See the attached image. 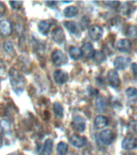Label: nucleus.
Returning <instances> with one entry per match:
<instances>
[{"mask_svg":"<svg viewBox=\"0 0 137 155\" xmlns=\"http://www.w3.org/2000/svg\"><path fill=\"white\" fill-rule=\"evenodd\" d=\"M64 15L66 18H73L78 14V9L75 6H70L64 10Z\"/></svg>","mask_w":137,"mask_h":155,"instance_id":"aec40b11","label":"nucleus"},{"mask_svg":"<svg viewBox=\"0 0 137 155\" xmlns=\"http://www.w3.org/2000/svg\"><path fill=\"white\" fill-rule=\"evenodd\" d=\"M9 3L14 10H19L21 8L23 2H20V1H12V2H10Z\"/></svg>","mask_w":137,"mask_h":155,"instance_id":"c756f323","label":"nucleus"},{"mask_svg":"<svg viewBox=\"0 0 137 155\" xmlns=\"http://www.w3.org/2000/svg\"><path fill=\"white\" fill-rule=\"evenodd\" d=\"M122 147L126 150H134L137 147V139L134 137H128L123 139Z\"/></svg>","mask_w":137,"mask_h":155,"instance_id":"9d476101","label":"nucleus"},{"mask_svg":"<svg viewBox=\"0 0 137 155\" xmlns=\"http://www.w3.org/2000/svg\"><path fill=\"white\" fill-rule=\"evenodd\" d=\"M69 53H70V58L73 59V60H79V59L82 58V51H81V48L75 47V46H73V47L70 48Z\"/></svg>","mask_w":137,"mask_h":155,"instance_id":"6ab92c4d","label":"nucleus"},{"mask_svg":"<svg viewBox=\"0 0 137 155\" xmlns=\"http://www.w3.org/2000/svg\"><path fill=\"white\" fill-rule=\"evenodd\" d=\"M68 145L65 142L60 141L57 146V151L58 155H65L68 152Z\"/></svg>","mask_w":137,"mask_h":155,"instance_id":"b1692460","label":"nucleus"},{"mask_svg":"<svg viewBox=\"0 0 137 155\" xmlns=\"http://www.w3.org/2000/svg\"><path fill=\"white\" fill-rule=\"evenodd\" d=\"M132 70L133 74L137 77V63L134 62L132 64Z\"/></svg>","mask_w":137,"mask_h":155,"instance_id":"72a5a7b5","label":"nucleus"},{"mask_svg":"<svg viewBox=\"0 0 137 155\" xmlns=\"http://www.w3.org/2000/svg\"><path fill=\"white\" fill-rule=\"evenodd\" d=\"M3 49L6 53H10L13 51V45L11 41H5L3 44Z\"/></svg>","mask_w":137,"mask_h":155,"instance_id":"c85d7f7f","label":"nucleus"},{"mask_svg":"<svg viewBox=\"0 0 137 155\" xmlns=\"http://www.w3.org/2000/svg\"><path fill=\"white\" fill-rule=\"evenodd\" d=\"M92 58L94 59V61L98 64H101L106 60V55L104 54L103 52H102L100 50H94Z\"/></svg>","mask_w":137,"mask_h":155,"instance_id":"4be33fe9","label":"nucleus"},{"mask_svg":"<svg viewBox=\"0 0 137 155\" xmlns=\"http://www.w3.org/2000/svg\"><path fill=\"white\" fill-rule=\"evenodd\" d=\"M52 23L49 20H43L41 21L38 24V30L42 35H48L49 31H50Z\"/></svg>","mask_w":137,"mask_h":155,"instance_id":"2eb2a0df","label":"nucleus"},{"mask_svg":"<svg viewBox=\"0 0 137 155\" xmlns=\"http://www.w3.org/2000/svg\"><path fill=\"white\" fill-rule=\"evenodd\" d=\"M9 155H14V154H9Z\"/></svg>","mask_w":137,"mask_h":155,"instance_id":"4c0bfd02","label":"nucleus"},{"mask_svg":"<svg viewBox=\"0 0 137 155\" xmlns=\"http://www.w3.org/2000/svg\"><path fill=\"white\" fill-rule=\"evenodd\" d=\"M12 31V25L9 20L2 19L0 21V36H9L11 35Z\"/></svg>","mask_w":137,"mask_h":155,"instance_id":"20e7f679","label":"nucleus"},{"mask_svg":"<svg viewBox=\"0 0 137 155\" xmlns=\"http://www.w3.org/2000/svg\"><path fill=\"white\" fill-rule=\"evenodd\" d=\"M0 133L5 136L11 134V124L7 120H2L0 121Z\"/></svg>","mask_w":137,"mask_h":155,"instance_id":"f3484780","label":"nucleus"},{"mask_svg":"<svg viewBox=\"0 0 137 155\" xmlns=\"http://www.w3.org/2000/svg\"><path fill=\"white\" fill-rule=\"evenodd\" d=\"M107 124H108V120L103 116H98L94 119V125L98 129L104 128L105 126L107 125Z\"/></svg>","mask_w":137,"mask_h":155,"instance_id":"dca6fc26","label":"nucleus"},{"mask_svg":"<svg viewBox=\"0 0 137 155\" xmlns=\"http://www.w3.org/2000/svg\"><path fill=\"white\" fill-rule=\"evenodd\" d=\"M70 143L72 144L74 147L77 148H82L84 147L86 144V138L84 137H81L78 135H73L70 139Z\"/></svg>","mask_w":137,"mask_h":155,"instance_id":"f8f14e48","label":"nucleus"},{"mask_svg":"<svg viewBox=\"0 0 137 155\" xmlns=\"http://www.w3.org/2000/svg\"><path fill=\"white\" fill-rule=\"evenodd\" d=\"M88 33H89L90 37L93 41H99L103 34V30L99 25H92L90 27Z\"/></svg>","mask_w":137,"mask_h":155,"instance_id":"423d86ee","label":"nucleus"},{"mask_svg":"<svg viewBox=\"0 0 137 155\" xmlns=\"http://www.w3.org/2000/svg\"><path fill=\"white\" fill-rule=\"evenodd\" d=\"M72 125L75 130L82 133V132H84L86 129V121L82 116H76L73 119Z\"/></svg>","mask_w":137,"mask_h":155,"instance_id":"6e6552de","label":"nucleus"},{"mask_svg":"<svg viewBox=\"0 0 137 155\" xmlns=\"http://www.w3.org/2000/svg\"><path fill=\"white\" fill-rule=\"evenodd\" d=\"M123 155H135V153H125V154Z\"/></svg>","mask_w":137,"mask_h":155,"instance_id":"e433bc0d","label":"nucleus"},{"mask_svg":"<svg viewBox=\"0 0 137 155\" xmlns=\"http://www.w3.org/2000/svg\"><path fill=\"white\" fill-rule=\"evenodd\" d=\"M52 61L56 66H61V65L66 64L68 61L67 57L62 51L55 50L52 53Z\"/></svg>","mask_w":137,"mask_h":155,"instance_id":"f03ea898","label":"nucleus"},{"mask_svg":"<svg viewBox=\"0 0 137 155\" xmlns=\"http://www.w3.org/2000/svg\"><path fill=\"white\" fill-rule=\"evenodd\" d=\"M5 12H6V7L3 2H0V18L4 15Z\"/></svg>","mask_w":137,"mask_h":155,"instance_id":"473e14b6","label":"nucleus"},{"mask_svg":"<svg viewBox=\"0 0 137 155\" xmlns=\"http://www.w3.org/2000/svg\"><path fill=\"white\" fill-rule=\"evenodd\" d=\"M53 78L57 84L62 85L65 82H66L68 79L67 73L64 72L61 70H57L53 73Z\"/></svg>","mask_w":137,"mask_h":155,"instance_id":"9b49d317","label":"nucleus"},{"mask_svg":"<svg viewBox=\"0 0 137 155\" xmlns=\"http://www.w3.org/2000/svg\"><path fill=\"white\" fill-rule=\"evenodd\" d=\"M2 145V138H1V136H0V147Z\"/></svg>","mask_w":137,"mask_h":155,"instance_id":"c9c22d12","label":"nucleus"},{"mask_svg":"<svg viewBox=\"0 0 137 155\" xmlns=\"http://www.w3.org/2000/svg\"><path fill=\"white\" fill-rule=\"evenodd\" d=\"M65 28L67 30L72 34H78L79 33V26L73 21H66L65 23Z\"/></svg>","mask_w":137,"mask_h":155,"instance_id":"412c9836","label":"nucleus"},{"mask_svg":"<svg viewBox=\"0 0 137 155\" xmlns=\"http://www.w3.org/2000/svg\"><path fill=\"white\" fill-rule=\"evenodd\" d=\"M106 102H105V99H104L100 98V99H97L96 106L99 111H104V110H105V107H106Z\"/></svg>","mask_w":137,"mask_h":155,"instance_id":"bb28decb","label":"nucleus"},{"mask_svg":"<svg viewBox=\"0 0 137 155\" xmlns=\"http://www.w3.org/2000/svg\"><path fill=\"white\" fill-rule=\"evenodd\" d=\"M130 63V59L128 58H124V57H117L114 61V66L117 69V70H123L128 67V65Z\"/></svg>","mask_w":137,"mask_h":155,"instance_id":"1a4fd4ad","label":"nucleus"},{"mask_svg":"<svg viewBox=\"0 0 137 155\" xmlns=\"http://www.w3.org/2000/svg\"><path fill=\"white\" fill-rule=\"evenodd\" d=\"M100 140L105 145H111L115 140V135L113 132L110 129H106L103 130L100 133Z\"/></svg>","mask_w":137,"mask_h":155,"instance_id":"0eeeda50","label":"nucleus"},{"mask_svg":"<svg viewBox=\"0 0 137 155\" xmlns=\"http://www.w3.org/2000/svg\"><path fill=\"white\" fill-rule=\"evenodd\" d=\"M104 4H106V6H108L112 8H116L119 7V5L120 4L119 2H104Z\"/></svg>","mask_w":137,"mask_h":155,"instance_id":"2f4dec72","label":"nucleus"},{"mask_svg":"<svg viewBox=\"0 0 137 155\" xmlns=\"http://www.w3.org/2000/svg\"><path fill=\"white\" fill-rule=\"evenodd\" d=\"M127 34L130 37H136L137 36V27L130 26L127 30Z\"/></svg>","mask_w":137,"mask_h":155,"instance_id":"cd10ccee","label":"nucleus"},{"mask_svg":"<svg viewBox=\"0 0 137 155\" xmlns=\"http://www.w3.org/2000/svg\"><path fill=\"white\" fill-rule=\"evenodd\" d=\"M46 4L50 5L49 7H53V6H54V5L57 4V2H46Z\"/></svg>","mask_w":137,"mask_h":155,"instance_id":"f704fd0d","label":"nucleus"},{"mask_svg":"<svg viewBox=\"0 0 137 155\" xmlns=\"http://www.w3.org/2000/svg\"><path fill=\"white\" fill-rule=\"evenodd\" d=\"M116 47L118 50L123 52V53H128L132 48V43L128 39H122L118 41L116 43Z\"/></svg>","mask_w":137,"mask_h":155,"instance_id":"ddd939ff","label":"nucleus"},{"mask_svg":"<svg viewBox=\"0 0 137 155\" xmlns=\"http://www.w3.org/2000/svg\"><path fill=\"white\" fill-rule=\"evenodd\" d=\"M106 79L109 84L111 85V87H119L120 86V79H119V76L118 72L115 70H111L107 73L106 75Z\"/></svg>","mask_w":137,"mask_h":155,"instance_id":"7ed1b4c3","label":"nucleus"},{"mask_svg":"<svg viewBox=\"0 0 137 155\" xmlns=\"http://www.w3.org/2000/svg\"><path fill=\"white\" fill-rule=\"evenodd\" d=\"M81 51H82V57H84L86 58H92L93 53L94 52L93 45L90 42L83 44V45L81 48Z\"/></svg>","mask_w":137,"mask_h":155,"instance_id":"4468645a","label":"nucleus"},{"mask_svg":"<svg viewBox=\"0 0 137 155\" xmlns=\"http://www.w3.org/2000/svg\"><path fill=\"white\" fill-rule=\"evenodd\" d=\"M121 12L124 15H129L132 12V6L129 4V2H123V6L121 7Z\"/></svg>","mask_w":137,"mask_h":155,"instance_id":"a878e982","label":"nucleus"},{"mask_svg":"<svg viewBox=\"0 0 137 155\" xmlns=\"http://www.w3.org/2000/svg\"><path fill=\"white\" fill-rule=\"evenodd\" d=\"M53 141L52 139H47L44 141V144L43 150H42V155H51L52 151H53Z\"/></svg>","mask_w":137,"mask_h":155,"instance_id":"a211bd4d","label":"nucleus"},{"mask_svg":"<svg viewBox=\"0 0 137 155\" xmlns=\"http://www.w3.org/2000/svg\"><path fill=\"white\" fill-rule=\"evenodd\" d=\"M52 39L54 42L58 45H61L64 43L65 41V35L64 30L60 27L53 29V32H52Z\"/></svg>","mask_w":137,"mask_h":155,"instance_id":"39448f33","label":"nucleus"},{"mask_svg":"<svg viewBox=\"0 0 137 155\" xmlns=\"http://www.w3.org/2000/svg\"><path fill=\"white\" fill-rule=\"evenodd\" d=\"M89 24V19H86V17H83L80 23V26L82 27V29H85Z\"/></svg>","mask_w":137,"mask_h":155,"instance_id":"7c9ffc66","label":"nucleus"},{"mask_svg":"<svg viewBox=\"0 0 137 155\" xmlns=\"http://www.w3.org/2000/svg\"><path fill=\"white\" fill-rule=\"evenodd\" d=\"M126 95L132 102H137V89L135 87H128L126 90Z\"/></svg>","mask_w":137,"mask_h":155,"instance_id":"5701e85b","label":"nucleus"},{"mask_svg":"<svg viewBox=\"0 0 137 155\" xmlns=\"http://www.w3.org/2000/svg\"><path fill=\"white\" fill-rule=\"evenodd\" d=\"M9 77L13 91L18 95L22 94L25 87V80L24 77L19 74L18 70L14 68H11L10 70Z\"/></svg>","mask_w":137,"mask_h":155,"instance_id":"f257e3e1","label":"nucleus"},{"mask_svg":"<svg viewBox=\"0 0 137 155\" xmlns=\"http://www.w3.org/2000/svg\"><path fill=\"white\" fill-rule=\"evenodd\" d=\"M53 111H54L56 116H58V117H62L63 115H64L63 107L59 103H55V104H53Z\"/></svg>","mask_w":137,"mask_h":155,"instance_id":"393cba45","label":"nucleus"}]
</instances>
